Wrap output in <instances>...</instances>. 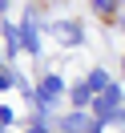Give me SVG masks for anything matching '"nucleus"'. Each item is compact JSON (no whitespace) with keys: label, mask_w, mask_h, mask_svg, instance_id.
Masks as SVG:
<instances>
[{"label":"nucleus","mask_w":125,"mask_h":133,"mask_svg":"<svg viewBox=\"0 0 125 133\" xmlns=\"http://www.w3.org/2000/svg\"><path fill=\"white\" fill-rule=\"evenodd\" d=\"M117 105H121V89H117V85H109V89L93 101V113H97V117H113Z\"/></svg>","instance_id":"f257e3e1"},{"label":"nucleus","mask_w":125,"mask_h":133,"mask_svg":"<svg viewBox=\"0 0 125 133\" xmlns=\"http://www.w3.org/2000/svg\"><path fill=\"white\" fill-rule=\"evenodd\" d=\"M57 93H65V81H61V77H44V85H41V97H36V105H41V113L49 109V101L57 97Z\"/></svg>","instance_id":"f03ea898"},{"label":"nucleus","mask_w":125,"mask_h":133,"mask_svg":"<svg viewBox=\"0 0 125 133\" xmlns=\"http://www.w3.org/2000/svg\"><path fill=\"white\" fill-rule=\"evenodd\" d=\"M61 129H65V133H85V129H89V117H85V113H69L65 121H61Z\"/></svg>","instance_id":"7ed1b4c3"},{"label":"nucleus","mask_w":125,"mask_h":133,"mask_svg":"<svg viewBox=\"0 0 125 133\" xmlns=\"http://www.w3.org/2000/svg\"><path fill=\"white\" fill-rule=\"evenodd\" d=\"M85 85H89L93 93H105V89H109V73H105V69H93V73H89V81H85Z\"/></svg>","instance_id":"20e7f679"},{"label":"nucleus","mask_w":125,"mask_h":133,"mask_svg":"<svg viewBox=\"0 0 125 133\" xmlns=\"http://www.w3.org/2000/svg\"><path fill=\"white\" fill-rule=\"evenodd\" d=\"M20 49H28V52L41 49V44H36V28H32V24H24V32H20Z\"/></svg>","instance_id":"39448f33"},{"label":"nucleus","mask_w":125,"mask_h":133,"mask_svg":"<svg viewBox=\"0 0 125 133\" xmlns=\"http://www.w3.org/2000/svg\"><path fill=\"white\" fill-rule=\"evenodd\" d=\"M89 97H93V89H89V85L73 89V101H77V109H81V113H85V105H89Z\"/></svg>","instance_id":"423d86ee"},{"label":"nucleus","mask_w":125,"mask_h":133,"mask_svg":"<svg viewBox=\"0 0 125 133\" xmlns=\"http://www.w3.org/2000/svg\"><path fill=\"white\" fill-rule=\"evenodd\" d=\"M57 36H65V41H81V28H77V24H57Z\"/></svg>","instance_id":"0eeeda50"},{"label":"nucleus","mask_w":125,"mask_h":133,"mask_svg":"<svg viewBox=\"0 0 125 133\" xmlns=\"http://www.w3.org/2000/svg\"><path fill=\"white\" fill-rule=\"evenodd\" d=\"M93 4H97L101 12H109V8H113V0H93Z\"/></svg>","instance_id":"6e6552de"},{"label":"nucleus","mask_w":125,"mask_h":133,"mask_svg":"<svg viewBox=\"0 0 125 133\" xmlns=\"http://www.w3.org/2000/svg\"><path fill=\"white\" fill-rule=\"evenodd\" d=\"M8 85H12V77H8V73H0V89H8Z\"/></svg>","instance_id":"1a4fd4ad"},{"label":"nucleus","mask_w":125,"mask_h":133,"mask_svg":"<svg viewBox=\"0 0 125 133\" xmlns=\"http://www.w3.org/2000/svg\"><path fill=\"white\" fill-rule=\"evenodd\" d=\"M28 133H44V129H41V125H32V129H28Z\"/></svg>","instance_id":"9d476101"},{"label":"nucleus","mask_w":125,"mask_h":133,"mask_svg":"<svg viewBox=\"0 0 125 133\" xmlns=\"http://www.w3.org/2000/svg\"><path fill=\"white\" fill-rule=\"evenodd\" d=\"M0 8H4V0H0Z\"/></svg>","instance_id":"9b49d317"}]
</instances>
